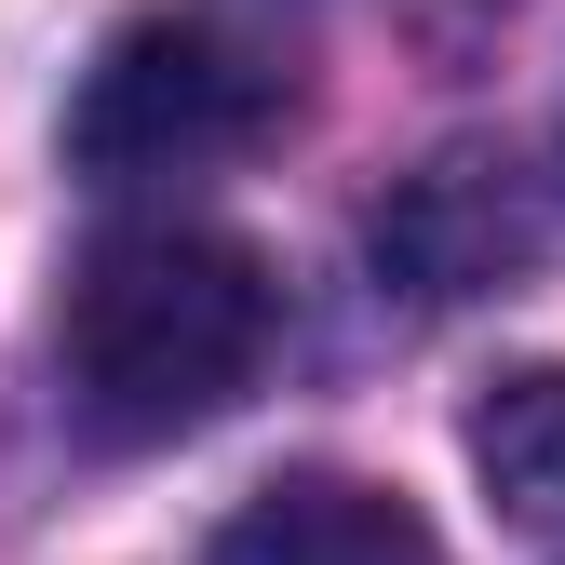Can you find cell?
<instances>
[{"mask_svg":"<svg viewBox=\"0 0 565 565\" xmlns=\"http://www.w3.org/2000/svg\"><path fill=\"white\" fill-rule=\"evenodd\" d=\"M269 323H282V297L230 230L135 216L67 269V310H54L67 417L95 445H175V431H202V417H230L256 391Z\"/></svg>","mask_w":565,"mask_h":565,"instance_id":"1","label":"cell"},{"mask_svg":"<svg viewBox=\"0 0 565 565\" xmlns=\"http://www.w3.org/2000/svg\"><path fill=\"white\" fill-rule=\"evenodd\" d=\"M282 121V67L202 14H135L95 41L82 95H67V175L95 189H162V175H216Z\"/></svg>","mask_w":565,"mask_h":565,"instance_id":"2","label":"cell"},{"mask_svg":"<svg viewBox=\"0 0 565 565\" xmlns=\"http://www.w3.org/2000/svg\"><path fill=\"white\" fill-rule=\"evenodd\" d=\"M216 565H458V552L364 471H282L216 525Z\"/></svg>","mask_w":565,"mask_h":565,"instance_id":"3","label":"cell"},{"mask_svg":"<svg viewBox=\"0 0 565 565\" xmlns=\"http://www.w3.org/2000/svg\"><path fill=\"white\" fill-rule=\"evenodd\" d=\"M377 256L417 282V297H484L499 269L539 256V230H525V202L484 175V162H431V175L377 216Z\"/></svg>","mask_w":565,"mask_h":565,"instance_id":"4","label":"cell"},{"mask_svg":"<svg viewBox=\"0 0 565 565\" xmlns=\"http://www.w3.org/2000/svg\"><path fill=\"white\" fill-rule=\"evenodd\" d=\"M471 471L525 539H565V364H525L471 404Z\"/></svg>","mask_w":565,"mask_h":565,"instance_id":"5","label":"cell"}]
</instances>
